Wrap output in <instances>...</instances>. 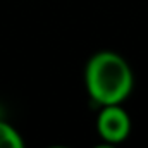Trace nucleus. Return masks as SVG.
I'll return each mask as SVG.
<instances>
[{
  "instance_id": "nucleus-5",
  "label": "nucleus",
  "mask_w": 148,
  "mask_h": 148,
  "mask_svg": "<svg viewBox=\"0 0 148 148\" xmlns=\"http://www.w3.org/2000/svg\"><path fill=\"white\" fill-rule=\"evenodd\" d=\"M47 148H69V147H62V145H53V147H47Z\"/></svg>"
},
{
  "instance_id": "nucleus-3",
  "label": "nucleus",
  "mask_w": 148,
  "mask_h": 148,
  "mask_svg": "<svg viewBox=\"0 0 148 148\" xmlns=\"http://www.w3.org/2000/svg\"><path fill=\"white\" fill-rule=\"evenodd\" d=\"M0 148H24L21 134L3 121H0Z\"/></svg>"
},
{
  "instance_id": "nucleus-4",
  "label": "nucleus",
  "mask_w": 148,
  "mask_h": 148,
  "mask_svg": "<svg viewBox=\"0 0 148 148\" xmlns=\"http://www.w3.org/2000/svg\"><path fill=\"white\" fill-rule=\"evenodd\" d=\"M93 148H117V147H115L114 143H107V141H105V143H102V145H97V147H93Z\"/></svg>"
},
{
  "instance_id": "nucleus-1",
  "label": "nucleus",
  "mask_w": 148,
  "mask_h": 148,
  "mask_svg": "<svg viewBox=\"0 0 148 148\" xmlns=\"http://www.w3.org/2000/svg\"><path fill=\"white\" fill-rule=\"evenodd\" d=\"M86 90L93 102L103 105L122 103L133 90V71L124 57L115 52L95 53L84 71Z\"/></svg>"
},
{
  "instance_id": "nucleus-2",
  "label": "nucleus",
  "mask_w": 148,
  "mask_h": 148,
  "mask_svg": "<svg viewBox=\"0 0 148 148\" xmlns=\"http://www.w3.org/2000/svg\"><path fill=\"white\" fill-rule=\"evenodd\" d=\"M97 129L103 141L117 145V143H122L129 136L131 119L127 112L121 107V103L103 105L97 119Z\"/></svg>"
}]
</instances>
